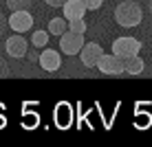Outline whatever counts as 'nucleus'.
I'll return each instance as SVG.
<instances>
[{
	"mask_svg": "<svg viewBox=\"0 0 152 147\" xmlns=\"http://www.w3.org/2000/svg\"><path fill=\"white\" fill-rule=\"evenodd\" d=\"M84 33H75V31H66L60 35V51L64 55H80L84 49Z\"/></svg>",
	"mask_w": 152,
	"mask_h": 147,
	"instance_id": "obj_2",
	"label": "nucleus"
},
{
	"mask_svg": "<svg viewBox=\"0 0 152 147\" xmlns=\"http://www.w3.org/2000/svg\"><path fill=\"white\" fill-rule=\"evenodd\" d=\"M139 51H141V42L137 38H117L113 42V53L119 57L139 55Z\"/></svg>",
	"mask_w": 152,
	"mask_h": 147,
	"instance_id": "obj_3",
	"label": "nucleus"
},
{
	"mask_svg": "<svg viewBox=\"0 0 152 147\" xmlns=\"http://www.w3.org/2000/svg\"><path fill=\"white\" fill-rule=\"evenodd\" d=\"M9 27H11L15 33H24L33 27V15L29 11H11V18H9Z\"/></svg>",
	"mask_w": 152,
	"mask_h": 147,
	"instance_id": "obj_7",
	"label": "nucleus"
},
{
	"mask_svg": "<svg viewBox=\"0 0 152 147\" xmlns=\"http://www.w3.org/2000/svg\"><path fill=\"white\" fill-rule=\"evenodd\" d=\"M49 31H35L33 33V38H31V42H33V46L35 49H44L46 44H49Z\"/></svg>",
	"mask_w": 152,
	"mask_h": 147,
	"instance_id": "obj_12",
	"label": "nucleus"
},
{
	"mask_svg": "<svg viewBox=\"0 0 152 147\" xmlns=\"http://www.w3.org/2000/svg\"><path fill=\"white\" fill-rule=\"evenodd\" d=\"M27 57H29V62H38L40 59V53H38V51H29Z\"/></svg>",
	"mask_w": 152,
	"mask_h": 147,
	"instance_id": "obj_20",
	"label": "nucleus"
},
{
	"mask_svg": "<svg viewBox=\"0 0 152 147\" xmlns=\"http://www.w3.org/2000/svg\"><path fill=\"white\" fill-rule=\"evenodd\" d=\"M124 64H126V72L128 75H141L143 72V59H141L139 55H132V57H124Z\"/></svg>",
	"mask_w": 152,
	"mask_h": 147,
	"instance_id": "obj_10",
	"label": "nucleus"
},
{
	"mask_svg": "<svg viewBox=\"0 0 152 147\" xmlns=\"http://www.w3.org/2000/svg\"><path fill=\"white\" fill-rule=\"evenodd\" d=\"M7 7L11 11H29L31 0H7Z\"/></svg>",
	"mask_w": 152,
	"mask_h": 147,
	"instance_id": "obj_13",
	"label": "nucleus"
},
{
	"mask_svg": "<svg viewBox=\"0 0 152 147\" xmlns=\"http://www.w3.org/2000/svg\"><path fill=\"white\" fill-rule=\"evenodd\" d=\"M9 72H11V68L7 66V62L0 57V77H9Z\"/></svg>",
	"mask_w": 152,
	"mask_h": 147,
	"instance_id": "obj_16",
	"label": "nucleus"
},
{
	"mask_svg": "<svg viewBox=\"0 0 152 147\" xmlns=\"http://www.w3.org/2000/svg\"><path fill=\"white\" fill-rule=\"evenodd\" d=\"M97 68L104 72V75H121V72H126V64H124V57L119 55H102V59H99Z\"/></svg>",
	"mask_w": 152,
	"mask_h": 147,
	"instance_id": "obj_4",
	"label": "nucleus"
},
{
	"mask_svg": "<svg viewBox=\"0 0 152 147\" xmlns=\"http://www.w3.org/2000/svg\"><path fill=\"white\" fill-rule=\"evenodd\" d=\"M46 4H49V7H55V9H60V7H64L66 2H69V0H44Z\"/></svg>",
	"mask_w": 152,
	"mask_h": 147,
	"instance_id": "obj_17",
	"label": "nucleus"
},
{
	"mask_svg": "<svg viewBox=\"0 0 152 147\" xmlns=\"http://www.w3.org/2000/svg\"><path fill=\"white\" fill-rule=\"evenodd\" d=\"M141 18H143V11L137 2L132 0H126V2H119L117 9H115V20L119 22V27L124 29H132L141 24Z\"/></svg>",
	"mask_w": 152,
	"mask_h": 147,
	"instance_id": "obj_1",
	"label": "nucleus"
},
{
	"mask_svg": "<svg viewBox=\"0 0 152 147\" xmlns=\"http://www.w3.org/2000/svg\"><path fill=\"white\" fill-rule=\"evenodd\" d=\"M7 27H9V20H7V18H4V15H2V13H0V35H2V33H4V31H7Z\"/></svg>",
	"mask_w": 152,
	"mask_h": 147,
	"instance_id": "obj_19",
	"label": "nucleus"
},
{
	"mask_svg": "<svg viewBox=\"0 0 152 147\" xmlns=\"http://www.w3.org/2000/svg\"><path fill=\"white\" fill-rule=\"evenodd\" d=\"M4 49H7V55H9V57L20 59V57H24V55L29 53V42L24 40L20 33H15V35H11V38H7Z\"/></svg>",
	"mask_w": 152,
	"mask_h": 147,
	"instance_id": "obj_6",
	"label": "nucleus"
},
{
	"mask_svg": "<svg viewBox=\"0 0 152 147\" xmlns=\"http://www.w3.org/2000/svg\"><path fill=\"white\" fill-rule=\"evenodd\" d=\"M35 123H38V117H35V114H29V117H24V125H29V127H33Z\"/></svg>",
	"mask_w": 152,
	"mask_h": 147,
	"instance_id": "obj_18",
	"label": "nucleus"
},
{
	"mask_svg": "<svg viewBox=\"0 0 152 147\" xmlns=\"http://www.w3.org/2000/svg\"><path fill=\"white\" fill-rule=\"evenodd\" d=\"M148 11L152 13V0H150V2H148Z\"/></svg>",
	"mask_w": 152,
	"mask_h": 147,
	"instance_id": "obj_21",
	"label": "nucleus"
},
{
	"mask_svg": "<svg viewBox=\"0 0 152 147\" xmlns=\"http://www.w3.org/2000/svg\"><path fill=\"white\" fill-rule=\"evenodd\" d=\"M69 31H75V33H86V22H84V18L69 20Z\"/></svg>",
	"mask_w": 152,
	"mask_h": 147,
	"instance_id": "obj_14",
	"label": "nucleus"
},
{
	"mask_svg": "<svg viewBox=\"0 0 152 147\" xmlns=\"http://www.w3.org/2000/svg\"><path fill=\"white\" fill-rule=\"evenodd\" d=\"M102 55H104L102 46H99L97 42H88V44H84V49L80 53V59L86 68H95L99 64V59H102Z\"/></svg>",
	"mask_w": 152,
	"mask_h": 147,
	"instance_id": "obj_5",
	"label": "nucleus"
},
{
	"mask_svg": "<svg viewBox=\"0 0 152 147\" xmlns=\"http://www.w3.org/2000/svg\"><path fill=\"white\" fill-rule=\"evenodd\" d=\"M38 64L42 66V70H46V72H55V70H60V66H62V57H60V53H57V51L46 49V51H42Z\"/></svg>",
	"mask_w": 152,
	"mask_h": 147,
	"instance_id": "obj_8",
	"label": "nucleus"
},
{
	"mask_svg": "<svg viewBox=\"0 0 152 147\" xmlns=\"http://www.w3.org/2000/svg\"><path fill=\"white\" fill-rule=\"evenodd\" d=\"M84 4L88 7V11H97V9L104 4V0H84Z\"/></svg>",
	"mask_w": 152,
	"mask_h": 147,
	"instance_id": "obj_15",
	"label": "nucleus"
},
{
	"mask_svg": "<svg viewBox=\"0 0 152 147\" xmlns=\"http://www.w3.org/2000/svg\"><path fill=\"white\" fill-rule=\"evenodd\" d=\"M66 31H69V20L66 18H53V20H49V33L51 35H64Z\"/></svg>",
	"mask_w": 152,
	"mask_h": 147,
	"instance_id": "obj_11",
	"label": "nucleus"
},
{
	"mask_svg": "<svg viewBox=\"0 0 152 147\" xmlns=\"http://www.w3.org/2000/svg\"><path fill=\"white\" fill-rule=\"evenodd\" d=\"M2 123H4V119H2V117H0V125H2Z\"/></svg>",
	"mask_w": 152,
	"mask_h": 147,
	"instance_id": "obj_22",
	"label": "nucleus"
},
{
	"mask_svg": "<svg viewBox=\"0 0 152 147\" xmlns=\"http://www.w3.org/2000/svg\"><path fill=\"white\" fill-rule=\"evenodd\" d=\"M88 11V7L84 4V0H69V2L62 7L66 20H75V18H84V13Z\"/></svg>",
	"mask_w": 152,
	"mask_h": 147,
	"instance_id": "obj_9",
	"label": "nucleus"
}]
</instances>
